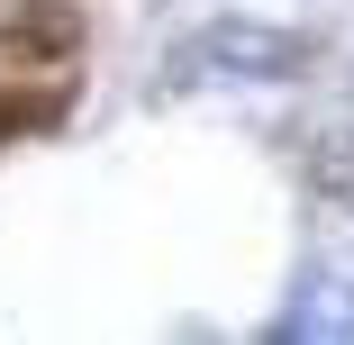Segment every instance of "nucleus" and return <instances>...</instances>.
I'll list each match as a JSON object with an SVG mask.
<instances>
[{"mask_svg":"<svg viewBox=\"0 0 354 345\" xmlns=\"http://www.w3.org/2000/svg\"><path fill=\"white\" fill-rule=\"evenodd\" d=\"M309 64V46L291 28H263V19H218L200 28L191 46H173L164 82H291Z\"/></svg>","mask_w":354,"mask_h":345,"instance_id":"nucleus-1","label":"nucleus"},{"mask_svg":"<svg viewBox=\"0 0 354 345\" xmlns=\"http://www.w3.org/2000/svg\"><path fill=\"white\" fill-rule=\"evenodd\" d=\"M281 336H354V282H336V272L300 282V309L281 318Z\"/></svg>","mask_w":354,"mask_h":345,"instance_id":"nucleus-2","label":"nucleus"}]
</instances>
